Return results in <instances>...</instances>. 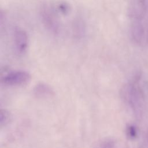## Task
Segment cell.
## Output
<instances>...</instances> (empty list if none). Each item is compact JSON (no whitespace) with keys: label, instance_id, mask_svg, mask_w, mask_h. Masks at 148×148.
<instances>
[{"label":"cell","instance_id":"277c9868","mask_svg":"<svg viewBox=\"0 0 148 148\" xmlns=\"http://www.w3.org/2000/svg\"><path fill=\"white\" fill-rule=\"evenodd\" d=\"M42 17L46 26L53 32L58 33L60 30L59 23L54 13L49 8H45L42 11Z\"/></svg>","mask_w":148,"mask_h":148},{"label":"cell","instance_id":"8992f818","mask_svg":"<svg viewBox=\"0 0 148 148\" xmlns=\"http://www.w3.org/2000/svg\"><path fill=\"white\" fill-rule=\"evenodd\" d=\"M34 94L38 98H47L54 94L51 87L45 83L38 84L34 89Z\"/></svg>","mask_w":148,"mask_h":148},{"label":"cell","instance_id":"3957f363","mask_svg":"<svg viewBox=\"0 0 148 148\" xmlns=\"http://www.w3.org/2000/svg\"><path fill=\"white\" fill-rule=\"evenodd\" d=\"M130 17L134 20H142L146 12V0H131L129 7Z\"/></svg>","mask_w":148,"mask_h":148},{"label":"cell","instance_id":"7a4b0ae2","mask_svg":"<svg viewBox=\"0 0 148 148\" xmlns=\"http://www.w3.org/2000/svg\"><path fill=\"white\" fill-rule=\"evenodd\" d=\"M13 40L17 54H23L26 51L28 45V38L26 32L21 28H16L13 32Z\"/></svg>","mask_w":148,"mask_h":148},{"label":"cell","instance_id":"ba28073f","mask_svg":"<svg viewBox=\"0 0 148 148\" xmlns=\"http://www.w3.org/2000/svg\"><path fill=\"white\" fill-rule=\"evenodd\" d=\"M128 135L131 138H136L137 136V131L136 128L133 125H130L128 128Z\"/></svg>","mask_w":148,"mask_h":148},{"label":"cell","instance_id":"6da1fadb","mask_svg":"<svg viewBox=\"0 0 148 148\" xmlns=\"http://www.w3.org/2000/svg\"><path fill=\"white\" fill-rule=\"evenodd\" d=\"M31 79L30 74L27 71L17 70L8 72L1 78V82L5 85L18 86L27 84Z\"/></svg>","mask_w":148,"mask_h":148},{"label":"cell","instance_id":"5b68a950","mask_svg":"<svg viewBox=\"0 0 148 148\" xmlns=\"http://www.w3.org/2000/svg\"><path fill=\"white\" fill-rule=\"evenodd\" d=\"M132 39L136 43H141L145 36V28L141 20H134L131 26Z\"/></svg>","mask_w":148,"mask_h":148},{"label":"cell","instance_id":"52a82bcc","mask_svg":"<svg viewBox=\"0 0 148 148\" xmlns=\"http://www.w3.org/2000/svg\"><path fill=\"white\" fill-rule=\"evenodd\" d=\"M10 113L5 109H1L0 111V125L1 127L6 125L10 121Z\"/></svg>","mask_w":148,"mask_h":148}]
</instances>
